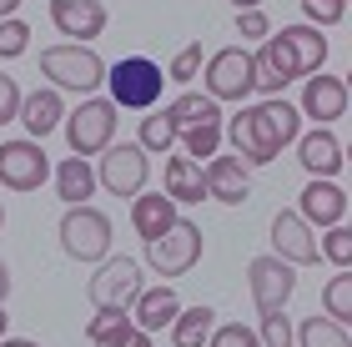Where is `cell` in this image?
I'll use <instances>...</instances> for the list:
<instances>
[{"instance_id":"cell-6","label":"cell","mask_w":352,"mask_h":347,"mask_svg":"<svg viewBox=\"0 0 352 347\" xmlns=\"http://www.w3.org/2000/svg\"><path fill=\"white\" fill-rule=\"evenodd\" d=\"M201 247H206V236H201V227L191 222V216H176L171 222V232H162L156 242H146V267L156 277H186L191 267L201 262Z\"/></svg>"},{"instance_id":"cell-5","label":"cell","mask_w":352,"mask_h":347,"mask_svg":"<svg viewBox=\"0 0 352 347\" xmlns=\"http://www.w3.org/2000/svg\"><path fill=\"white\" fill-rule=\"evenodd\" d=\"M111 242H116V227H111L106 212L96 207H66V216H60V251H66L71 262H101L111 257Z\"/></svg>"},{"instance_id":"cell-8","label":"cell","mask_w":352,"mask_h":347,"mask_svg":"<svg viewBox=\"0 0 352 347\" xmlns=\"http://www.w3.org/2000/svg\"><path fill=\"white\" fill-rule=\"evenodd\" d=\"M201 81L212 101H247L257 91V71H252V51L242 45H227V51L201 60Z\"/></svg>"},{"instance_id":"cell-18","label":"cell","mask_w":352,"mask_h":347,"mask_svg":"<svg viewBox=\"0 0 352 347\" xmlns=\"http://www.w3.org/2000/svg\"><path fill=\"white\" fill-rule=\"evenodd\" d=\"M131 322L141 327V333H162V327H171V317L182 312V297H176V287L171 282H156V287H141L136 297H131Z\"/></svg>"},{"instance_id":"cell-15","label":"cell","mask_w":352,"mask_h":347,"mask_svg":"<svg viewBox=\"0 0 352 347\" xmlns=\"http://www.w3.org/2000/svg\"><path fill=\"white\" fill-rule=\"evenodd\" d=\"M302 222L307 227H317V232H327V227H338V222H347V192L338 186V177H312L307 186H302Z\"/></svg>"},{"instance_id":"cell-44","label":"cell","mask_w":352,"mask_h":347,"mask_svg":"<svg viewBox=\"0 0 352 347\" xmlns=\"http://www.w3.org/2000/svg\"><path fill=\"white\" fill-rule=\"evenodd\" d=\"M232 5H236V10H252V5H262V0H232Z\"/></svg>"},{"instance_id":"cell-13","label":"cell","mask_w":352,"mask_h":347,"mask_svg":"<svg viewBox=\"0 0 352 347\" xmlns=\"http://www.w3.org/2000/svg\"><path fill=\"white\" fill-rule=\"evenodd\" d=\"M201 177H206V201H221V207H242L252 197V166L236 161V156H206L201 161Z\"/></svg>"},{"instance_id":"cell-21","label":"cell","mask_w":352,"mask_h":347,"mask_svg":"<svg viewBox=\"0 0 352 347\" xmlns=\"http://www.w3.org/2000/svg\"><path fill=\"white\" fill-rule=\"evenodd\" d=\"M282 45H287V56H292V66L297 76H312V71H322V60H327V36H322V25H282V30H272Z\"/></svg>"},{"instance_id":"cell-19","label":"cell","mask_w":352,"mask_h":347,"mask_svg":"<svg viewBox=\"0 0 352 347\" xmlns=\"http://www.w3.org/2000/svg\"><path fill=\"white\" fill-rule=\"evenodd\" d=\"M252 71H257V91H262V96H282L292 81H302L297 66H292V56H287V45L277 36H267L257 51H252Z\"/></svg>"},{"instance_id":"cell-30","label":"cell","mask_w":352,"mask_h":347,"mask_svg":"<svg viewBox=\"0 0 352 347\" xmlns=\"http://www.w3.org/2000/svg\"><path fill=\"white\" fill-rule=\"evenodd\" d=\"M176 141L186 146V156H191V161H206V156H217V151H221V121L191 126V131H182Z\"/></svg>"},{"instance_id":"cell-2","label":"cell","mask_w":352,"mask_h":347,"mask_svg":"<svg viewBox=\"0 0 352 347\" xmlns=\"http://www.w3.org/2000/svg\"><path fill=\"white\" fill-rule=\"evenodd\" d=\"M111 101H116V111H151L156 101H162L166 91V71L156 66L151 56H121L116 66H106V81Z\"/></svg>"},{"instance_id":"cell-1","label":"cell","mask_w":352,"mask_h":347,"mask_svg":"<svg viewBox=\"0 0 352 347\" xmlns=\"http://www.w3.org/2000/svg\"><path fill=\"white\" fill-rule=\"evenodd\" d=\"M302 136V111L282 96H267L257 106H242L232 121H221V141H232V156L247 166H267Z\"/></svg>"},{"instance_id":"cell-40","label":"cell","mask_w":352,"mask_h":347,"mask_svg":"<svg viewBox=\"0 0 352 347\" xmlns=\"http://www.w3.org/2000/svg\"><path fill=\"white\" fill-rule=\"evenodd\" d=\"M91 347H156V337H151V333H141V327H126V333L101 337V342H91Z\"/></svg>"},{"instance_id":"cell-31","label":"cell","mask_w":352,"mask_h":347,"mask_svg":"<svg viewBox=\"0 0 352 347\" xmlns=\"http://www.w3.org/2000/svg\"><path fill=\"white\" fill-rule=\"evenodd\" d=\"M201 60H206V45L201 41H186L182 51H176V60L166 66V81H176V86H191L201 76Z\"/></svg>"},{"instance_id":"cell-16","label":"cell","mask_w":352,"mask_h":347,"mask_svg":"<svg viewBox=\"0 0 352 347\" xmlns=\"http://www.w3.org/2000/svg\"><path fill=\"white\" fill-rule=\"evenodd\" d=\"M292 146H297V166L307 171V177H338L342 171V141H338L332 126H312Z\"/></svg>"},{"instance_id":"cell-10","label":"cell","mask_w":352,"mask_h":347,"mask_svg":"<svg viewBox=\"0 0 352 347\" xmlns=\"http://www.w3.org/2000/svg\"><path fill=\"white\" fill-rule=\"evenodd\" d=\"M247 287H252V302H257V317L262 312H282L297 292V267L262 251V257L247 262Z\"/></svg>"},{"instance_id":"cell-34","label":"cell","mask_w":352,"mask_h":347,"mask_svg":"<svg viewBox=\"0 0 352 347\" xmlns=\"http://www.w3.org/2000/svg\"><path fill=\"white\" fill-rule=\"evenodd\" d=\"M25 45H30V25L21 15H6V21H0V60L25 56Z\"/></svg>"},{"instance_id":"cell-42","label":"cell","mask_w":352,"mask_h":347,"mask_svg":"<svg viewBox=\"0 0 352 347\" xmlns=\"http://www.w3.org/2000/svg\"><path fill=\"white\" fill-rule=\"evenodd\" d=\"M0 347H41V342H30V337H0Z\"/></svg>"},{"instance_id":"cell-36","label":"cell","mask_w":352,"mask_h":347,"mask_svg":"<svg viewBox=\"0 0 352 347\" xmlns=\"http://www.w3.org/2000/svg\"><path fill=\"white\" fill-rule=\"evenodd\" d=\"M206 347H262V342H257V327H247V322H217Z\"/></svg>"},{"instance_id":"cell-9","label":"cell","mask_w":352,"mask_h":347,"mask_svg":"<svg viewBox=\"0 0 352 347\" xmlns=\"http://www.w3.org/2000/svg\"><path fill=\"white\" fill-rule=\"evenodd\" d=\"M51 181V156L41 151V141H0V186L6 192H41Z\"/></svg>"},{"instance_id":"cell-26","label":"cell","mask_w":352,"mask_h":347,"mask_svg":"<svg viewBox=\"0 0 352 347\" xmlns=\"http://www.w3.org/2000/svg\"><path fill=\"white\" fill-rule=\"evenodd\" d=\"M212 327H217V307H182L171 317V342L176 347H206V337H212Z\"/></svg>"},{"instance_id":"cell-24","label":"cell","mask_w":352,"mask_h":347,"mask_svg":"<svg viewBox=\"0 0 352 347\" xmlns=\"http://www.w3.org/2000/svg\"><path fill=\"white\" fill-rule=\"evenodd\" d=\"M166 116L176 126V136L191 131V126H206V121H221V101H212L206 91H182L171 106H166Z\"/></svg>"},{"instance_id":"cell-17","label":"cell","mask_w":352,"mask_h":347,"mask_svg":"<svg viewBox=\"0 0 352 347\" xmlns=\"http://www.w3.org/2000/svg\"><path fill=\"white\" fill-rule=\"evenodd\" d=\"M51 25L66 41H96L106 30V5L101 0H51Z\"/></svg>"},{"instance_id":"cell-39","label":"cell","mask_w":352,"mask_h":347,"mask_svg":"<svg viewBox=\"0 0 352 347\" xmlns=\"http://www.w3.org/2000/svg\"><path fill=\"white\" fill-rule=\"evenodd\" d=\"M15 111H21V86H15L10 76L0 71V126H10V121H15Z\"/></svg>"},{"instance_id":"cell-41","label":"cell","mask_w":352,"mask_h":347,"mask_svg":"<svg viewBox=\"0 0 352 347\" xmlns=\"http://www.w3.org/2000/svg\"><path fill=\"white\" fill-rule=\"evenodd\" d=\"M6 297H10V267L0 262V302H6Z\"/></svg>"},{"instance_id":"cell-45","label":"cell","mask_w":352,"mask_h":347,"mask_svg":"<svg viewBox=\"0 0 352 347\" xmlns=\"http://www.w3.org/2000/svg\"><path fill=\"white\" fill-rule=\"evenodd\" d=\"M6 327H10V317H6V302H0V337H6Z\"/></svg>"},{"instance_id":"cell-7","label":"cell","mask_w":352,"mask_h":347,"mask_svg":"<svg viewBox=\"0 0 352 347\" xmlns=\"http://www.w3.org/2000/svg\"><path fill=\"white\" fill-rule=\"evenodd\" d=\"M146 177H151V161L136 141H111L101 151V166H96V186H106L116 201H131L136 192H146Z\"/></svg>"},{"instance_id":"cell-28","label":"cell","mask_w":352,"mask_h":347,"mask_svg":"<svg viewBox=\"0 0 352 347\" xmlns=\"http://www.w3.org/2000/svg\"><path fill=\"white\" fill-rule=\"evenodd\" d=\"M136 146L141 151H171L176 146V126L166 116V106H151V111H141V126H136Z\"/></svg>"},{"instance_id":"cell-35","label":"cell","mask_w":352,"mask_h":347,"mask_svg":"<svg viewBox=\"0 0 352 347\" xmlns=\"http://www.w3.org/2000/svg\"><path fill=\"white\" fill-rule=\"evenodd\" d=\"M257 342H262V347H292V317H287V307H282V312H262Z\"/></svg>"},{"instance_id":"cell-23","label":"cell","mask_w":352,"mask_h":347,"mask_svg":"<svg viewBox=\"0 0 352 347\" xmlns=\"http://www.w3.org/2000/svg\"><path fill=\"white\" fill-rule=\"evenodd\" d=\"M166 197L176 207H197L206 201V177H201V161H191V156H171L166 161Z\"/></svg>"},{"instance_id":"cell-3","label":"cell","mask_w":352,"mask_h":347,"mask_svg":"<svg viewBox=\"0 0 352 347\" xmlns=\"http://www.w3.org/2000/svg\"><path fill=\"white\" fill-rule=\"evenodd\" d=\"M41 76L56 91L91 96V91L106 81V60L96 56L91 45H81V41H60V45H45V51H41Z\"/></svg>"},{"instance_id":"cell-22","label":"cell","mask_w":352,"mask_h":347,"mask_svg":"<svg viewBox=\"0 0 352 347\" xmlns=\"http://www.w3.org/2000/svg\"><path fill=\"white\" fill-rule=\"evenodd\" d=\"M176 216H182V207L166 192H136L131 197V227H136L141 242H156L162 232H171Z\"/></svg>"},{"instance_id":"cell-32","label":"cell","mask_w":352,"mask_h":347,"mask_svg":"<svg viewBox=\"0 0 352 347\" xmlns=\"http://www.w3.org/2000/svg\"><path fill=\"white\" fill-rule=\"evenodd\" d=\"M126 327H136L126 307H96V317L86 322V337H91V342H101V337H116V333H126Z\"/></svg>"},{"instance_id":"cell-25","label":"cell","mask_w":352,"mask_h":347,"mask_svg":"<svg viewBox=\"0 0 352 347\" xmlns=\"http://www.w3.org/2000/svg\"><path fill=\"white\" fill-rule=\"evenodd\" d=\"M56 192H60V201H71V207L91 201V197H96V166L86 161V156L60 161V166H56Z\"/></svg>"},{"instance_id":"cell-14","label":"cell","mask_w":352,"mask_h":347,"mask_svg":"<svg viewBox=\"0 0 352 347\" xmlns=\"http://www.w3.org/2000/svg\"><path fill=\"white\" fill-rule=\"evenodd\" d=\"M272 257L292 262V267H312L317 251V227L302 222V212H277L272 216Z\"/></svg>"},{"instance_id":"cell-46","label":"cell","mask_w":352,"mask_h":347,"mask_svg":"<svg viewBox=\"0 0 352 347\" xmlns=\"http://www.w3.org/2000/svg\"><path fill=\"white\" fill-rule=\"evenodd\" d=\"M0 227H6V207H0Z\"/></svg>"},{"instance_id":"cell-11","label":"cell","mask_w":352,"mask_h":347,"mask_svg":"<svg viewBox=\"0 0 352 347\" xmlns=\"http://www.w3.org/2000/svg\"><path fill=\"white\" fill-rule=\"evenodd\" d=\"M86 292L96 307H131V297L141 292V262L136 257H101Z\"/></svg>"},{"instance_id":"cell-20","label":"cell","mask_w":352,"mask_h":347,"mask_svg":"<svg viewBox=\"0 0 352 347\" xmlns=\"http://www.w3.org/2000/svg\"><path fill=\"white\" fill-rule=\"evenodd\" d=\"M15 121L25 126L30 141H41V136L60 131V121H66V101H60L56 86H41V91H30V96H21V111H15Z\"/></svg>"},{"instance_id":"cell-27","label":"cell","mask_w":352,"mask_h":347,"mask_svg":"<svg viewBox=\"0 0 352 347\" xmlns=\"http://www.w3.org/2000/svg\"><path fill=\"white\" fill-rule=\"evenodd\" d=\"M292 347H352V333L332 317H307L292 327Z\"/></svg>"},{"instance_id":"cell-29","label":"cell","mask_w":352,"mask_h":347,"mask_svg":"<svg viewBox=\"0 0 352 347\" xmlns=\"http://www.w3.org/2000/svg\"><path fill=\"white\" fill-rule=\"evenodd\" d=\"M322 307H327V317L332 322H352V267H338V277L322 287Z\"/></svg>"},{"instance_id":"cell-4","label":"cell","mask_w":352,"mask_h":347,"mask_svg":"<svg viewBox=\"0 0 352 347\" xmlns=\"http://www.w3.org/2000/svg\"><path fill=\"white\" fill-rule=\"evenodd\" d=\"M60 131H66L71 156H86V161L101 156L111 141H116V101H111V96H86L76 111H66Z\"/></svg>"},{"instance_id":"cell-38","label":"cell","mask_w":352,"mask_h":347,"mask_svg":"<svg viewBox=\"0 0 352 347\" xmlns=\"http://www.w3.org/2000/svg\"><path fill=\"white\" fill-rule=\"evenodd\" d=\"M236 36H242V41H267V36H272V21H267V10H262V5H252V10H236Z\"/></svg>"},{"instance_id":"cell-43","label":"cell","mask_w":352,"mask_h":347,"mask_svg":"<svg viewBox=\"0 0 352 347\" xmlns=\"http://www.w3.org/2000/svg\"><path fill=\"white\" fill-rule=\"evenodd\" d=\"M21 10V0H0V21H6V15H15Z\"/></svg>"},{"instance_id":"cell-12","label":"cell","mask_w":352,"mask_h":347,"mask_svg":"<svg viewBox=\"0 0 352 347\" xmlns=\"http://www.w3.org/2000/svg\"><path fill=\"white\" fill-rule=\"evenodd\" d=\"M297 111L307 116V121H317V126L342 121V116H347V81H342V76H327V71L302 76V101H297Z\"/></svg>"},{"instance_id":"cell-33","label":"cell","mask_w":352,"mask_h":347,"mask_svg":"<svg viewBox=\"0 0 352 347\" xmlns=\"http://www.w3.org/2000/svg\"><path fill=\"white\" fill-rule=\"evenodd\" d=\"M317 251H322L332 267H352V232H347V222L327 227V236H317Z\"/></svg>"},{"instance_id":"cell-37","label":"cell","mask_w":352,"mask_h":347,"mask_svg":"<svg viewBox=\"0 0 352 347\" xmlns=\"http://www.w3.org/2000/svg\"><path fill=\"white\" fill-rule=\"evenodd\" d=\"M302 15L307 25H338L347 21V0H302Z\"/></svg>"}]
</instances>
